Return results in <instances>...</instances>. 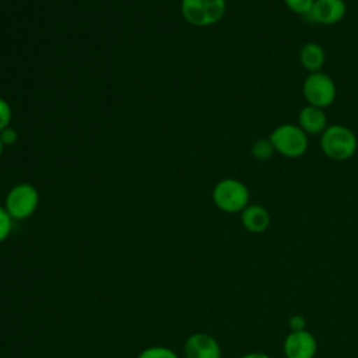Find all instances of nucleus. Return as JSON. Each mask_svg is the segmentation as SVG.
<instances>
[{"mask_svg": "<svg viewBox=\"0 0 358 358\" xmlns=\"http://www.w3.org/2000/svg\"><path fill=\"white\" fill-rule=\"evenodd\" d=\"M275 150L270 141V138H259L252 144L250 154L257 161H267L274 155Z\"/></svg>", "mask_w": 358, "mask_h": 358, "instance_id": "nucleus-13", "label": "nucleus"}, {"mask_svg": "<svg viewBox=\"0 0 358 358\" xmlns=\"http://www.w3.org/2000/svg\"><path fill=\"white\" fill-rule=\"evenodd\" d=\"M137 358H179L178 354L165 345H152L144 348Z\"/></svg>", "mask_w": 358, "mask_h": 358, "instance_id": "nucleus-14", "label": "nucleus"}, {"mask_svg": "<svg viewBox=\"0 0 358 358\" xmlns=\"http://www.w3.org/2000/svg\"><path fill=\"white\" fill-rule=\"evenodd\" d=\"M185 358H221V347L218 341L208 333L190 334L183 345Z\"/></svg>", "mask_w": 358, "mask_h": 358, "instance_id": "nucleus-7", "label": "nucleus"}, {"mask_svg": "<svg viewBox=\"0 0 358 358\" xmlns=\"http://www.w3.org/2000/svg\"><path fill=\"white\" fill-rule=\"evenodd\" d=\"M17 138H18V133L15 131V129L13 127H6L4 130L0 131V140L3 141L4 147L6 145H13L17 143Z\"/></svg>", "mask_w": 358, "mask_h": 358, "instance_id": "nucleus-18", "label": "nucleus"}, {"mask_svg": "<svg viewBox=\"0 0 358 358\" xmlns=\"http://www.w3.org/2000/svg\"><path fill=\"white\" fill-rule=\"evenodd\" d=\"M347 13L344 0H315L308 18L320 25H334L340 22Z\"/></svg>", "mask_w": 358, "mask_h": 358, "instance_id": "nucleus-9", "label": "nucleus"}, {"mask_svg": "<svg viewBox=\"0 0 358 358\" xmlns=\"http://www.w3.org/2000/svg\"><path fill=\"white\" fill-rule=\"evenodd\" d=\"M241 222L243 228L253 234L264 232L270 225V214L260 204H248L241 211Z\"/></svg>", "mask_w": 358, "mask_h": 358, "instance_id": "nucleus-11", "label": "nucleus"}, {"mask_svg": "<svg viewBox=\"0 0 358 358\" xmlns=\"http://www.w3.org/2000/svg\"><path fill=\"white\" fill-rule=\"evenodd\" d=\"M298 57H299L301 66L306 71L316 73V71H322V67L324 66L326 52L323 46L319 45L317 42H306L299 49Z\"/></svg>", "mask_w": 358, "mask_h": 358, "instance_id": "nucleus-12", "label": "nucleus"}, {"mask_svg": "<svg viewBox=\"0 0 358 358\" xmlns=\"http://www.w3.org/2000/svg\"><path fill=\"white\" fill-rule=\"evenodd\" d=\"M13 221L14 220L7 213V210L3 206H0V243L10 236L13 229Z\"/></svg>", "mask_w": 358, "mask_h": 358, "instance_id": "nucleus-16", "label": "nucleus"}, {"mask_svg": "<svg viewBox=\"0 0 358 358\" xmlns=\"http://www.w3.org/2000/svg\"><path fill=\"white\" fill-rule=\"evenodd\" d=\"M298 126L306 134H322L327 127L324 109L306 103L298 113Z\"/></svg>", "mask_w": 358, "mask_h": 358, "instance_id": "nucleus-10", "label": "nucleus"}, {"mask_svg": "<svg viewBox=\"0 0 358 358\" xmlns=\"http://www.w3.org/2000/svg\"><path fill=\"white\" fill-rule=\"evenodd\" d=\"M39 206V192L38 189L27 182L14 185L7 196L4 208L11 215L13 220L22 221L29 218Z\"/></svg>", "mask_w": 358, "mask_h": 358, "instance_id": "nucleus-5", "label": "nucleus"}, {"mask_svg": "<svg viewBox=\"0 0 358 358\" xmlns=\"http://www.w3.org/2000/svg\"><path fill=\"white\" fill-rule=\"evenodd\" d=\"M227 11V0H182L180 14L193 27H210L220 22Z\"/></svg>", "mask_w": 358, "mask_h": 358, "instance_id": "nucleus-3", "label": "nucleus"}, {"mask_svg": "<svg viewBox=\"0 0 358 358\" xmlns=\"http://www.w3.org/2000/svg\"><path fill=\"white\" fill-rule=\"evenodd\" d=\"M275 152L285 158L302 157L309 145L308 134L292 123H282L273 129L268 136Z\"/></svg>", "mask_w": 358, "mask_h": 358, "instance_id": "nucleus-4", "label": "nucleus"}, {"mask_svg": "<svg viewBox=\"0 0 358 358\" xmlns=\"http://www.w3.org/2000/svg\"><path fill=\"white\" fill-rule=\"evenodd\" d=\"M302 94L308 105L324 109L334 102L337 88L329 74L323 71H316L309 73L305 77L302 84Z\"/></svg>", "mask_w": 358, "mask_h": 358, "instance_id": "nucleus-6", "label": "nucleus"}, {"mask_svg": "<svg viewBox=\"0 0 358 358\" xmlns=\"http://www.w3.org/2000/svg\"><path fill=\"white\" fill-rule=\"evenodd\" d=\"M211 197L218 210L234 214L241 213L249 204L250 193L242 180L225 178L214 185Z\"/></svg>", "mask_w": 358, "mask_h": 358, "instance_id": "nucleus-2", "label": "nucleus"}, {"mask_svg": "<svg viewBox=\"0 0 358 358\" xmlns=\"http://www.w3.org/2000/svg\"><path fill=\"white\" fill-rule=\"evenodd\" d=\"M320 150L333 161H347L357 152L358 138L355 133L344 124H330L320 134Z\"/></svg>", "mask_w": 358, "mask_h": 358, "instance_id": "nucleus-1", "label": "nucleus"}, {"mask_svg": "<svg viewBox=\"0 0 358 358\" xmlns=\"http://www.w3.org/2000/svg\"><path fill=\"white\" fill-rule=\"evenodd\" d=\"M3 150H4V144H3V141L0 140V157H1V154H3Z\"/></svg>", "mask_w": 358, "mask_h": 358, "instance_id": "nucleus-21", "label": "nucleus"}, {"mask_svg": "<svg viewBox=\"0 0 358 358\" xmlns=\"http://www.w3.org/2000/svg\"><path fill=\"white\" fill-rule=\"evenodd\" d=\"M282 1L289 11L298 15H305V17H308L315 3V0H282Z\"/></svg>", "mask_w": 358, "mask_h": 358, "instance_id": "nucleus-15", "label": "nucleus"}, {"mask_svg": "<svg viewBox=\"0 0 358 358\" xmlns=\"http://www.w3.org/2000/svg\"><path fill=\"white\" fill-rule=\"evenodd\" d=\"M11 117H13V110L10 103L6 99L0 98V131L10 126Z\"/></svg>", "mask_w": 358, "mask_h": 358, "instance_id": "nucleus-17", "label": "nucleus"}, {"mask_svg": "<svg viewBox=\"0 0 358 358\" xmlns=\"http://www.w3.org/2000/svg\"><path fill=\"white\" fill-rule=\"evenodd\" d=\"M316 350V338L306 329L301 331H289L284 340L285 358H315Z\"/></svg>", "mask_w": 358, "mask_h": 358, "instance_id": "nucleus-8", "label": "nucleus"}, {"mask_svg": "<svg viewBox=\"0 0 358 358\" xmlns=\"http://www.w3.org/2000/svg\"><path fill=\"white\" fill-rule=\"evenodd\" d=\"M241 358H271V357L264 352H248V354L242 355Z\"/></svg>", "mask_w": 358, "mask_h": 358, "instance_id": "nucleus-20", "label": "nucleus"}, {"mask_svg": "<svg viewBox=\"0 0 358 358\" xmlns=\"http://www.w3.org/2000/svg\"><path fill=\"white\" fill-rule=\"evenodd\" d=\"M288 326H289L291 331H301V330H305L306 320L301 315H292L288 320Z\"/></svg>", "mask_w": 358, "mask_h": 358, "instance_id": "nucleus-19", "label": "nucleus"}]
</instances>
